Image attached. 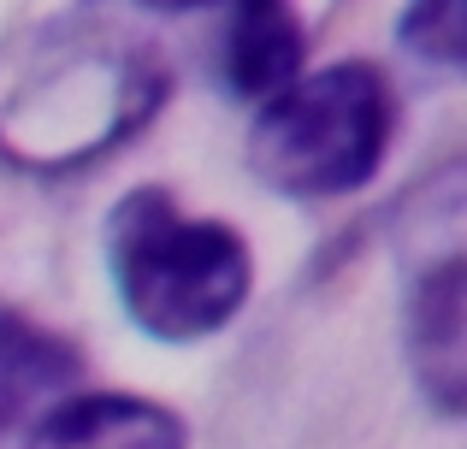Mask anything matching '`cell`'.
<instances>
[{
	"label": "cell",
	"instance_id": "1",
	"mask_svg": "<svg viewBox=\"0 0 467 449\" xmlns=\"http://www.w3.org/2000/svg\"><path fill=\"white\" fill-rule=\"evenodd\" d=\"M171 71L113 0H71L0 47V148L30 172L113 154L160 113Z\"/></svg>",
	"mask_w": 467,
	"mask_h": 449
},
{
	"label": "cell",
	"instance_id": "2",
	"mask_svg": "<svg viewBox=\"0 0 467 449\" xmlns=\"http://www.w3.org/2000/svg\"><path fill=\"white\" fill-rule=\"evenodd\" d=\"M107 266L125 313L160 343H202L243 313L254 260L243 230L195 219L171 189L142 184L107 213Z\"/></svg>",
	"mask_w": 467,
	"mask_h": 449
},
{
	"label": "cell",
	"instance_id": "3",
	"mask_svg": "<svg viewBox=\"0 0 467 449\" xmlns=\"http://www.w3.org/2000/svg\"><path fill=\"white\" fill-rule=\"evenodd\" d=\"M397 130V95L373 59H337L261 101L249 166L261 184L296 201L349 196L379 172Z\"/></svg>",
	"mask_w": 467,
	"mask_h": 449
},
{
	"label": "cell",
	"instance_id": "4",
	"mask_svg": "<svg viewBox=\"0 0 467 449\" xmlns=\"http://www.w3.org/2000/svg\"><path fill=\"white\" fill-rule=\"evenodd\" d=\"M462 160H444L420 189H409L397 219L402 260V332H409L414 384L438 414L467 408V213H462Z\"/></svg>",
	"mask_w": 467,
	"mask_h": 449
},
{
	"label": "cell",
	"instance_id": "5",
	"mask_svg": "<svg viewBox=\"0 0 467 449\" xmlns=\"http://www.w3.org/2000/svg\"><path fill=\"white\" fill-rule=\"evenodd\" d=\"M78 391H83L78 343L0 301V432L36 426L47 408H59Z\"/></svg>",
	"mask_w": 467,
	"mask_h": 449
},
{
	"label": "cell",
	"instance_id": "6",
	"mask_svg": "<svg viewBox=\"0 0 467 449\" xmlns=\"http://www.w3.org/2000/svg\"><path fill=\"white\" fill-rule=\"evenodd\" d=\"M308 30L290 0H231L225 36H219V77L243 101H273L285 83L302 77Z\"/></svg>",
	"mask_w": 467,
	"mask_h": 449
},
{
	"label": "cell",
	"instance_id": "7",
	"mask_svg": "<svg viewBox=\"0 0 467 449\" xmlns=\"http://www.w3.org/2000/svg\"><path fill=\"white\" fill-rule=\"evenodd\" d=\"M30 449H183V420L149 396L78 391L30 426Z\"/></svg>",
	"mask_w": 467,
	"mask_h": 449
},
{
	"label": "cell",
	"instance_id": "8",
	"mask_svg": "<svg viewBox=\"0 0 467 449\" xmlns=\"http://www.w3.org/2000/svg\"><path fill=\"white\" fill-rule=\"evenodd\" d=\"M402 47L432 59V66H462L467 0H409V12H402Z\"/></svg>",
	"mask_w": 467,
	"mask_h": 449
},
{
	"label": "cell",
	"instance_id": "9",
	"mask_svg": "<svg viewBox=\"0 0 467 449\" xmlns=\"http://www.w3.org/2000/svg\"><path fill=\"white\" fill-rule=\"evenodd\" d=\"M137 6H149V12H183V6H207V0H137Z\"/></svg>",
	"mask_w": 467,
	"mask_h": 449
}]
</instances>
